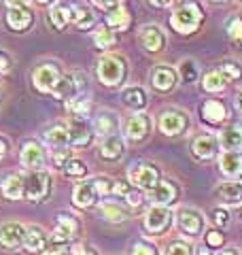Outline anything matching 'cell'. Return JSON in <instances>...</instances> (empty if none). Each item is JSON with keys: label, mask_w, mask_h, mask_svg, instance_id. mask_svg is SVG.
Instances as JSON below:
<instances>
[{"label": "cell", "mask_w": 242, "mask_h": 255, "mask_svg": "<svg viewBox=\"0 0 242 255\" xmlns=\"http://www.w3.org/2000/svg\"><path fill=\"white\" fill-rule=\"evenodd\" d=\"M115 189V181L109 177H96L90 181H81L79 185L72 191V202H75L79 209H90L98 202L100 196H109Z\"/></svg>", "instance_id": "cell-1"}, {"label": "cell", "mask_w": 242, "mask_h": 255, "mask_svg": "<svg viewBox=\"0 0 242 255\" xmlns=\"http://www.w3.org/2000/svg\"><path fill=\"white\" fill-rule=\"evenodd\" d=\"M204 13H202L200 4L196 2H185L181 6H176L170 15V26L179 32V34H191L200 28Z\"/></svg>", "instance_id": "cell-2"}, {"label": "cell", "mask_w": 242, "mask_h": 255, "mask_svg": "<svg viewBox=\"0 0 242 255\" xmlns=\"http://www.w3.org/2000/svg\"><path fill=\"white\" fill-rule=\"evenodd\" d=\"M96 73H98L100 83H104L107 87H117L125 79V73H127L125 60L121 55H113V53L102 55Z\"/></svg>", "instance_id": "cell-3"}, {"label": "cell", "mask_w": 242, "mask_h": 255, "mask_svg": "<svg viewBox=\"0 0 242 255\" xmlns=\"http://www.w3.org/2000/svg\"><path fill=\"white\" fill-rule=\"evenodd\" d=\"M60 79H62V70L58 64H53V62L38 64V66L32 70V85H34L40 94H53L55 85L60 83Z\"/></svg>", "instance_id": "cell-4"}, {"label": "cell", "mask_w": 242, "mask_h": 255, "mask_svg": "<svg viewBox=\"0 0 242 255\" xmlns=\"http://www.w3.org/2000/svg\"><path fill=\"white\" fill-rule=\"evenodd\" d=\"M51 189V177L45 170H36L30 172L26 179H23V196L28 198L30 202H43L47 196H49Z\"/></svg>", "instance_id": "cell-5"}, {"label": "cell", "mask_w": 242, "mask_h": 255, "mask_svg": "<svg viewBox=\"0 0 242 255\" xmlns=\"http://www.w3.org/2000/svg\"><path fill=\"white\" fill-rule=\"evenodd\" d=\"M85 87H87V79L85 73L81 70H75V73H68V75H62L60 83L55 85L53 96L58 100H70L79 94H85Z\"/></svg>", "instance_id": "cell-6"}, {"label": "cell", "mask_w": 242, "mask_h": 255, "mask_svg": "<svg viewBox=\"0 0 242 255\" xmlns=\"http://www.w3.org/2000/svg\"><path fill=\"white\" fill-rule=\"evenodd\" d=\"M127 174H130V179H132L134 185L140 187V189H144V191H151V189L161 181V179H159V168H157L155 164H149V162H138V164H134Z\"/></svg>", "instance_id": "cell-7"}, {"label": "cell", "mask_w": 242, "mask_h": 255, "mask_svg": "<svg viewBox=\"0 0 242 255\" xmlns=\"http://www.w3.org/2000/svg\"><path fill=\"white\" fill-rule=\"evenodd\" d=\"M187 126H189V117L179 109H168L159 115V130L166 136H179V134L187 130Z\"/></svg>", "instance_id": "cell-8"}, {"label": "cell", "mask_w": 242, "mask_h": 255, "mask_svg": "<svg viewBox=\"0 0 242 255\" xmlns=\"http://www.w3.org/2000/svg\"><path fill=\"white\" fill-rule=\"evenodd\" d=\"M172 223V211L168 206H151L144 215V230L149 234H161L170 228Z\"/></svg>", "instance_id": "cell-9"}, {"label": "cell", "mask_w": 242, "mask_h": 255, "mask_svg": "<svg viewBox=\"0 0 242 255\" xmlns=\"http://www.w3.org/2000/svg\"><path fill=\"white\" fill-rule=\"evenodd\" d=\"M151 132V117L147 113H134L125 119L123 124V134L127 140L132 142H140L149 136Z\"/></svg>", "instance_id": "cell-10"}, {"label": "cell", "mask_w": 242, "mask_h": 255, "mask_svg": "<svg viewBox=\"0 0 242 255\" xmlns=\"http://www.w3.org/2000/svg\"><path fill=\"white\" fill-rule=\"evenodd\" d=\"M176 81H179V73L172 66H166V64H159L151 70V85L153 90H157L161 94H168L176 87Z\"/></svg>", "instance_id": "cell-11"}, {"label": "cell", "mask_w": 242, "mask_h": 255, "mask_svg": "<svg viewBox=\"0 0 242 255\" xmlns=\"http://www.w3.org/2000/svg\"><path fill=\"white\" fill-rule=\"evenodd\" d=\"M138 41L147 51L157 53L166 47V32L159 26H155V23H147V26H142L138 32Z\"/></svg>", "instance_id": "cell-12"}, {"label": "cell", "mask_w": 242, "mask_h": 255, "mask_svg": "<svg viewBox=\"0 0 242 255\" xmlns=\"http://www.w3.org/2000/svg\"><path fill=\"white\" fill-rule=\"evenodd\" d=\"M19 159H21V166H26L28 170L36 172V170H43L45 166V149L38 145L34 140H28L21 145L19 151Z\"/></svg>", "instance_id": "cell-13"}, {"label": "cell", "mask_w": 242, "mask_h": 255, "mask_svg": "<svg viewBox=\"0 0 242 255\" xmlns=\"http://www.w3.org/2000/svg\"><path fill=\"white\" fill-rule=\"evenodd\" d=\"M179 228L181 232L189 234V236H198L204 232V215L198 209H191V206H185L179 211Z\"/></svg>", "instance_id": "cell-14"}, {"label": "cell", "mask_w": 242, "mask_h": 255, "mask_svg": "<svg viewBox=\"0 0 242 255\" xmlns=\"http://www.w3.org/2000/svg\"><path fill=\"white\" fill-rule=\"evenodd\" d=\"M217 149H219V140L208 132H200L191 138V153L196 159H211L215 157Z\"/></svg>", "instance_id": "cell-15"}, {"label": "cell", "mask_w": 242, "mask_h": 255, "mask_svg": "<svg viewBox=\"0 0 242 255\" xmlns=\"http://www.w3.org/2000/svg\"><path fill=\"white\" fill-rule=\"evenodd\" d=\"M149 198H151L153 204H157V206H168V204H172L176 198H179V187H176L174 181L164 179V181H159L157 185L149 191Z\"/></svg>", "instance_id": "cell-16"}, {"label": "cell", "mask_w": 242, "mask_h": 255, "mask_svg": "<svg viewBox=\"0 0 242 255\" xmlns=\"http://www.w3.org/2000/svg\"><path fill=\"white\" fill-rule=\"evenodd\" d=\"M23 236H26V228L21 223L9 221L0 226V247H4V249H17V247H21Z\"/></svg>", "instance_id": "cell-17"}, {"label": "cell", "mask_w": 242, "mask_h": 255, "mask_svg": "<svg viewBox=\"0 0 242 255\" xmlns=\"http://www.w3.org/2000/svg\"><path fill=\"white\" fill-rule=\"evenodd\" d=\"M200 113H202V119L211 126H221L225 119H228V109H225L223 102L217 100V98H208V100L202 102Z\"/></svg>", "instance_id": "cell-18"}, {"label": "cell", "mask_w": 242, "mask_h": 255, "mask_svg": "<svg viewBox=\"0 0 242 255\" xmlns=\"http://www.w3.org/2000/svg\"><path fill=\"white\" fill-rule=\"evenodd\" d=\"M219 147L232 153H242V124H232L219 134Z\"/></svg>", "instance_id": "cell-19"}, {"label": "cell", "mask_w": 242, "mask_h": 255, "mask_svg": "<svg viewBox=\"0 0 242 255\" xmlns=\"http://www.w3.org/2000/svg\"><path fill=\"white\" fill-rule=\"evenodd\" d=\"M68 132H70V147H77V149L87 147L94 138V130L79 117L68 126Z\"/></svg>", "instance_id": "cell-20"}, {"label": "cell", "mask_w": 242, "mask_h": 255, "mask_svg": "<svg viewBox=\"0 0 242 255\" xmlns=\"http://www.w3.org/2000/svg\"><path fill=\"white\" fill-rule=\"evenodd\" d=\"M219 168L228 179L240 181L242 179V153H232V151H223L219 157Z\"/></svg>", "instance_id": "cell-21"}, {"label": "cell", "mask_w": 242, "mask_h": 255, "mask_svg": "<svg viewBox=\"0 0 242 255\" xmlns=\"http://www.w3.org/2000/svg\"><path fill=\"white\" fill-rule=\"evenodd\" d=\"M217 198L223 204H240L242 202V181H223L215 189Z\"/></svg>", "instance_id": "cell-22"}, {"label": "cell", "mask_w": 242, "mask_h": 255, "mask_svg": "<svg viewBox=\"0 0 242 255\" xmlns=\"http://www.w3.org/2000/svg\"><path fill=\"white\" fill-rule=\"evenodd\" d=\"M32 21H34V13H32L28 6H17V9H9L6 13V23H9V28L15 30V32H23L32 26Z\"/></svg>", "instance_id": "cell-23"}, {"label": "cell", "mask_w": 242, "mask_h": 255, "mask_svg": "<svg viewBox=\"0 0 242 255\" xmlns=\"http://www.w3.org/2000/svg\"><path fill=\"white\" fill-rule=\"evenodd\" d=\"M43 138H45V142H49V145L55 147V149L70 147V132H68L66 124H53V126H49L45 130Z\"/></svg>", "instance_id": "cell-24"}, {"label": "cell", "mask_w": 242, "mask_h": 255, "mask_svg": "<svg viewBox=\"0 0 242 255\" xmlns=\"http://www.w3.org/2000/svg\"><path fill=\"white\" fill-rule=\"evenodd\" d=\"M49 238H47L45 230L38 228V226H30L26 228V236H23V249L30 251V253H36V251H43Z\"/></svg>", "instance_id": "cell-25"}, {"label": "cell", "mask_w": 242, "mask_h": 255, "mask_svg": "<svg viewBox=\"0 0 242 255\" xmlns=\"http://www.w3.org/2000/svg\"><path fill=\"white\" fill-rule=\"evenodd\" d=\"M121 102H123L127 109H132V111H142L144 107H147V102H149V96H147V92H144L142 87L134 85V87H125V90L121 92Z\"/></svg>", "instance_id": "cell-26"}, {"label": "cell", "mask_w": 242, "mask_h": 255, "mask_svg": "<svg viewBox=\"0 0 242 255\" xmlns=\"http://www.w3.org/2000/svg\"><path fill=\"white\" fill-rule=\"evenodd\" d=\"M70 21L79 30H90L96 23V13L85 4H75V6H70Z\"/></svg>", "instance_id": "cell-27"}, {"label": "cell", "mask_w": 242, "mask_h": 255, "mask_svg": "<svg viewBox=\"0 0 242 255\" xmlns=\"http://www.w3.org/2000/svg\"><path fill=\"white\" fill-rule=\"evenodd\" d=\"M123 155V140L117 134H113V136H107L104 142L100 145V157L102 159H109V162H115Z\"/></svg>", "instance_id": "cell-28"}, {"label": "cell", "mask_w": 242, "mask_h": 255, "mask_svg": "<svg viewBox=\"0 0 242 255\" xmlns=\"http://www.w3.org/2000/svg\"><path fill=\"white\" fill-rule=\"evenodd\" d=\"M55 223H58L55 236H60L62 241H66V243L79 232V221L72 217V215H68V213H60L58 219H55Z\"/></svg>", "instance_id": "cell-29"}, {"label": "cell", "mask_w": 242, "mask_h": 255, "mask_svg": "<svg viewBox=\"0 0 242 255\" xmlns=\"http://www.w3.org/2000/svg\"><path fill=\"white\" fill-rule=\"evenodd\" d=\"M130 13H127V9L123 4L115 6V9H111L107 13V28H111L113 32L115 30H127V26H130Z\"/></svg>", "instance_id": "cell-30"}, {"label": "cell", "mask_w": 242, "mask_h": 255, "mask_svg": "<svg viewBox=\"0 0 242 255\" xmlns=\"http://www.w3.org/2000/svg\"><path fill=\"white\" fill-rule=\"evenodd\" d=\"M94 128L100 136H113L117 130V115L111 113V111H102V113H98V117H96Z\"/></svg>", "instance_id": "cell-31"}, {"label": "cell", "mask_w": 242, "mask_h": 255, "mask_svg": "<svg viewBox=\"0 0 242 255\" xmlns=\"http://www.w3.org/2000/svg\"><path fill=\"white\" fill-rule=\"evenodd\" d=\"M0 189H2L4 198L19 200V198H23V179L17 177V174H9V177L2 179V183H0Z\"/></svg>", "instance_id": "cell-32"}, {"label": "cell", "mask_w": 242, "mask_h": 255, "mask_svg": "<svg viewBox=\"0 0 242 255\" xmlns=\"http://www.w3.org/2000/svg\"><path fill=\"white\" fill-rule=\"evenodd\" d=\"M202 87H204L208 94H221L225 87H228V79H225L219 70H211V73H206L204 79H202Z\"/></svg>", "instance_id": "cell-33"}, {"label": "cell", "mask_w": 242, "mask_h": 255, "mask_svg": "<svg viewBox=\"0 0 242 255\" xmlns=\"http://www.w3.org/2000/svg\"><path fill=\"white\" fill-rule=\"evenodd\" d=\"M49 19L53 23V28L64 30L70 23V6L66 4H55L49 9Z\"/></svg>", "instance_id": "cell-34"}, {"label": "cell", "mask_w": 242, "mask_h": 255, "mask_svg": "<svg viewBox=\"0 0 242 255\" xmlns=\"http://www.w3.org/2000/svg\"><path fill=\"white\" fill-rule=\"evenodd\" d=\"M90 107H92V98L87 94H79V96H75V98H70V100H66V109L70 111L72 115H87V111H90Z\"/></svg>", "instance_id": "cell-35"}, {"label": "cell", "mask_w": 242, "mask_h": 255, "mask_svg": "<svg viewBox=\"0 0 242 255\" xmlns=\"http://www.w3.org/2000/svg\"><path fill=\"white\" fill-rule=\"evenodd\" d=\"M100 213H102L104 219H109L113 223H121V221L127 219L125 209L123 206H119V204H115V202H102L100 204Z\"/></svg>", "instance_id": "cell-36"}, {"label": "cell", "mask_w": 242, "mask_h": 255, "mask_svg": "<svg viewBox=\"0 0 242 255\" xmlns=\"http://www.w3.org/2000/svg\"><path fill=\"white\" fill-rule=\"evenodd\" d=\"M179 77L183 79V83H196L198 77H200V68H198L196 60L185 58V60L179 64Z\"/></svg>", "instance_id": "cell-37"}, {"label": "cell", "mask_w": 242, "mask_h": 255, "mask_svg": "<svg viewBox=\"0 0 242 255\" xmlns=\"http://www.w3.org/2000/svg\"><path fill=\"white\" fill-rule=\"evenodd\" d=\"M217 70H219L228 81H240L242 79V64L236 60H223Z\"/></svg>", "instance_id": "cell-38"}, {"label": "cell", "mask_w": 242, "mask_h": 255, "mask_svg": "<svg viewBox=\"0 0 242 255\" xmlns=\"http://www.w3.org/2000/svg\"><path fill=\"white\" fill-rule=\"evenodd\" d=\"M115 43H117V36L111 28L102 26V28H98L94 32V45L98 47V49H109V47L115 45Z\"/></svg>", "instance_id": "cell-39"}, {"label": "cell", "mask_w": 242, "mask_h": 255, "mask_svg": "<svg viewBox=\"0 0 242 255\" xmlns=\"http://www.w3.org/2000/svg\"><path fill=\"white\" fill-rule=\"evenodd\" d=\"M62 170L66 172L68 177H85V174H87L85 164L81 162V159H75V157H70L68 162H66V166H64Z\"/></svg>", "instance_id": "cell-40"}, {"label": "cell", "mask_w": 242, "mask_h": 255, "mask_svg": "<svg viewBox=\"0 0 242 255\" xmlns=\"http://www.w3.org/2000/svg\"><path fill=\"white\" fill-rule=\"evenodd\" d=\"M64 253H66V241H62L60 236L53 234V238L43 249V255H64Z\"/></svg>", "instance_id": "cell-41"}, {"label": "cell", "mask_w": 242, "mask_h": 255, "mask_svg": "<svg viewBox=\"0 0 242 255\" xmlns=\"http://www.w3.org/2000/svg\"><path fill=\"white\" fill-rule=\"evenodd\" d=\"M228 34L234 43L242 45V17H230L228 19Z\"/></svg>", "instance_id": "cell-42"}, {"label": "cell", "mask_w": 242, "mask_h": 255, "mask_svg": "<svg viewBox=\"0 0 242 255\" xmlns=\"http://www.w3.org/2000/svg\"><path fill=\"white\" fill-rule=\"evenodd\" d=\"M166 255H193V249H191L189 243H185V241H174V243L168 245Z\"/></svg>", "instance_id": "cell-43"}, {"label": "cell", "mask_w": 242, "mask_h": 255, "mask_svg": "<svg viewBox=\"0 0 242 255\" xmlns=\"http://www.w3.org/2000/svg\"><path fill=\"white\" fill-rule=\"evenodd\" d=\"M223 243H225V236L219 232V230H211V232L206 234V247H208V249L223 247Z\"/></svg>", "instance_id": "cell-44"}, {"label": "cell", "mask_w": 242, "mask_h": 255, "mask_svg": "<svg viewBox=\"0 0 242 255\" xmlns=\"http://www.w3.org/2000/svg\"><path fill=\"white\" fill-rule=\"evenodd\" d=\"M213 223L217 228H225L230 223V213L228 209H215L213 211Z\"/></svg>", "instance_id": "cell-45"}, {"label": "cell", "mask_w": 242, "mask_h": 255, "mask_svg": "<svg viewBox=\"0 0 242 255\" xmlns=\"http://www.w3.org/2000/svg\"><path fill=\"white\" fill-rule=\"evenodd\" d=\"M68 159H70V153H68L66 149H58V151L53 153V164L58 166V168H64Z\"/></svg>", "instance_id": "cell-46"}, {"label": "cell", "mask_w": 242, "mask_h": 255, "mask_svg": "<svg viewBox=\"0 0 242 255\" xmlns=\"http://www.w3.org/2000/svg\"><path fill=\"white\" fill-rule=\"evenodd\" d=\"M132 255H157V253H155V249H153L151 245L138 243V245H134V249H132Z\"/></svg>", "instance_id": "cell-47"}, {"label": "cell", "mask_w": 242, "mask_h": 255, "mask_svg": "<svg viewBox=\"0 0 242 255\" xmlns=\"http://www.w3.org/2000/svg\"><path fill=\"white\" fill-rule=\"evenodd\" d=\"M13 66V60H11V55L9 53H4V51H0V75H4V73H9Z\"/></svg>", "instance_id": "cell-48"}, {"label": "cell", "mask_w": 242, "mask_h": 255, "mask_svg": "<svg viewBox=\"0 0 242 255\" xmlns=\"http://www.w3.org/2000/svg\"><path fill=\"white\" fill-rule=\"evenodd\" d=\"M92 2L98 6V9H107V11H111V9H115V6L121 4V0H92Z\"/></svg>", "instance_id": "cell-49"}, {"label": "cell", "mask_w": 242, "mask_h": 255, "mask_svg": "<svg viewBox=\"0 0 242 255\" xmlns=\"http://www.w3.org/2000/svg\"><path fill=\"white\" fill-rule=\"evenodd\" d=\"M70 253L72 255H98V253L92 251V249H85L83 245H72L70 247Z\"/></svg>", "instance_id": "cell-50"}, {"label": "cell", "mask_w": 242, "mask_h": 255, "mask_svg": "<svg viewBox=\"0 0 242 255\" xmlns=\"http://www.w3.org/2000/svg\"><path fill=\"white\" fill-rule=\"evenodd\" d=\"M125 200H127V202H130L132 206H138V204L142 202V196L138 194V191H134V189H130V194H127V196H125Z\"/></svg>", "instance_id": "cell-51"}, {"label": "cell", "mask_w": 242, "mask_h": 255, "mask_svg": "<svg viewBox=\"0 0 242 255\" xmlns=\"http://www.w3.org/2000/svg\"><path fill=\"white\" fill-rule=\"evenodd\" d=\"M4 2L9 4L11 9H17V6H28V4L32 2V0H4Z\"/></svg>", "instance_id": "cell-52"}, {"label": "cell", "mask_w": 242, "mask_h": 255, "mask_svg": "<svg viewBox=\"0 0 242 255\" xmlns=\"http://www.w3.org/2000/svg\"><path fill=\"white\" fill-rule=\"evenodd\" d=\"M6 151H9V142H6L2 136H0V159L6 155Z\"/></svg>", "instance_id": "cell-53"}, {"label": "cell", "mask_w": 242, "mask_h": 255, "mask_svg": "<svg viewBox=\"0 0 242 255\" xmlns=\"http://www.w3.org/2000/svg\"><path fill=\"white\" fill-rule=\"evenodd\" d=\"M149 2H151L153 6H159V9H161V6H170L174 0H149Z\"/></svg>", "instance_id": "cell-54"}, {"label": "cell", "mask_w": 242, "mask_h": 255, "mask_svg": "<svg viewBox=\"0 0 242 255\" xmlns=\"http://www.w3.org/2000/svg\"><path fill=\"white\" fill-rule=\"evenodd\" d=\"M217 255H238V251L236 249H221Z\"/></svg>", "instance_id": "cell-55"}, {"label": "cell", "mask_w": 242, "mask_h": 255, "mask_svg": "<svg viewBox=\"0 0 242 255\" xmlns=\"http://www.w3.org/2000/svg\"><path fill=\"white\" fill-rule=\"evenodd\" d=\"M236 107H238V111L242 113V92L238 94V98H236Z\"/></svg>", "instance_id": "cell-56"}, {"label": "cell", "mask_w": 242, "mask_h": 255, "mask_svg": "<svg viewBox=\"0 0 242 255\" xmlns=\"http://www.w3.org/2000/svg\"><path fill=\"white\" fill-rule=\"evenodd\" d=\"M36 2H38V4H51L53 0H36Z\"/></svg>", "instance_id": "cell-57"}, {"label": "cell", "mask_w": 242, "mask_h": 255, "mask_svg": "<svg viewBox=\"0 0 242 255\" xmlns=\"http://www.w3.org/2000/svg\"><path fill=\"white\" fill-rule=\"evenodd\" d=\"M198 255H211V253H208V249H202V251H198Z\"/></svg>", "instance_id": "cell-58"}, {"label": "cell", "mask_w": 242, "mask_h": 255, "mask_svg": "<svg viewBox=\"0 0 242 255\" xmlns=\"http://www.w3.org/2000/svg\"><path fill=\"white\" fill-rule=\"evenodd\" d=\"M213 2H230V0H213Z\"/></svg>", "instance_id": "cell-59"}]
</instances>
